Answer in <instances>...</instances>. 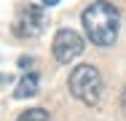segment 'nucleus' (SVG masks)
<instances>
[{"mask_svg": "<svg viewBox=\"0 0 126 121\" xmlns=\"http://www.w3.org/2000/svg\"><path fill=\"white\" fill-rule=\"evenodd\" d=\"M67 86H70L73 97L80 100L83 105H97L102 97V75L94 65H78L70 73Z\"/></svg>", "mask_w": 126, "mask_h": 121, "instance_id": "obj_2", "label": "nucleus"}, {"mask_svg": "<svg viewBox=\"0 0 126 121\" xmlns=\"http://www.w3.org/2000/svg\"><path fill=\"white\" fill-rule=\"evenodd\" d=\"M43 27H46V16H43L40 5H24L22 14H19V19H16L14 32L22 35V38H32V35H40Z\"/></svg>", "mask_w": 126, "mask_h": 121, "instance_id": "obj_4", "label": "nucleus"}, {"mask_svg": "<svg viewBox=\"0 0 126 121\" xmlns=\"http://www.w3.org/2000/svg\"><path fill=\"white\" fill-rule=\"evenodd\" d=\"M56 3H62V0H40V5H56Z\"/></svg>", "mask_w": 126, "mask_h": 121, "instance_id": "obj_7", "label": "nucleus"}, {"mask_svg": "<svg viewBox=\"0 0 126 121\" xmlns=\"http://www.w3.org/2000/svg\"><path fill=\"white\" fill-rule=\"evenodd\" d=\"M19 121H48V110H43V108H30V110H24V113L19 116Z\"/></svg>", "mask_w": 126, "mask_h": 121, "instance_id": "obj_6", "label": "nucleus"}, {"mask_svg": "<svg viewBox=\"0 0 126 121\" xmlns=\"http://www.w3.org/2000/svg\"><path fill=\"white\" fill-rule=\"evenodd\" d=\"M83 38L78 35L75 30H59L56 32V38H54V59L56 62H62V65H67V62H73L78 59L80 54H83Z\"/></svg>", "mask_w": 126, "mask_h": 121, "instance_id": "obj_3", "label": "nucleus"}, {"mask_svg": "<svg viewBox=\"0 0 126 121\" xmlns=\"http://www.w3.org/2000/svg\"><path fill=\"white\" fill-rule=\"evenodd\" d=\"M118 24H121L118 8L113 3H107V0H97L83 11V30H86L89 40L99 48H107L115 43Z\"/></svg>", "mask_w": 126, "mask_h": 121, "instance_id": "obj_1", "label": "nucleus"}, {"mask_svg": "<svg viewBox=\"0 0 126 121\" xmlns=\"http://www.w3.org/2000/svg\"><path fill=\"white\" fill-rule=\"evenodd\" d=\"M38 86H40V78H38L35 73H27L24 78L19 81V86H16L14 97H16V100H27V97H32L35 92H38Z\"/></svg>", "mask_w": 126, "mask_h": 121, "instance_id": "obj_5", "label": "nucleus"}, {"mask_svg": "<svg viewBox=\"0 0 126 121\" xmlns=\"http://www.w3.org/2000/svg\"><path fill=\"white\" fill-rule=\"evenodd\" d=\"M121 108H124V113H126V89H124V94H121Z\"/></svg>", "mask_w": 126, "mask_h": 121, "instance_id": "obj_8", "label": "nucleus"}]
</instances>
